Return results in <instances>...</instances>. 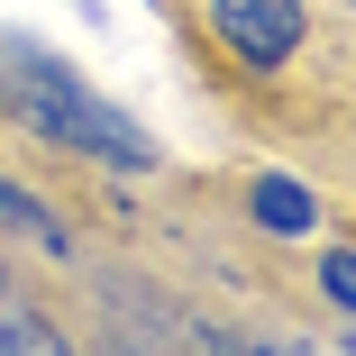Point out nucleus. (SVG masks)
Listing matches in <instances>:
<instances>
[{
  "label": "nucleus",
  "mask_w": 356,
  "mask_h": 356,
  "mask_svg": "<svg viewBox=\"0 0 356 356\" xmlns=\"http://www.w3.org/2000/svg\"><path fill=\"white\" fill-rule=\"evenodd\" d=\"M0 101H10L46 147H74L92 165H119V174H156V137L128 110H110L74 64L46 55L37 37H0Z\"/></svg>",
  "instance_id": "f257e3e1"
},
{
  "label": "nucleus",
  "mask_w": 356,
  "mask_h": 356,
  "mask_svg": "<svg viewBox=\"0 0 356 356\" xmlns=\"http://www.w3.org/2000/svg\"><path fill=\"white\" fill-rule=\"evenodd\" d=\"M210 28H220V46L247 74H283L311 37V10L302 0H210Z\"/></svg>",
  "instance_id": "f03ea898"
},
{
  "label": "nucleus",
  "mask_w": 356,
  "mask_h": 356,
  "mask_svg": "<svg viewBox=\"0 0 356 356\" xmlns=\"http://www.w3.org/2000/svg\"><path fill=\"white\" fill-rule=\"evenodd\" d=\"M256 229H274V238H311L320 229V201H311V183H293V174H256Z\"/></svg>",
  "instance_id": "7ed1b4c3"
},
{
  "label": "nucleus",
  "mask_w": 356,
  "mask_h": 356,
  "mask_svg": "<svg viewBox=\"0 0 356 356\" xmlns=\"http://www.w3.org/2000/svg\"><path fill=\"white\" fill-rule=\"evenodd\" d=\"M0 229H19V238H37L46 256H74V238H64V220L37 201V192H19L10 174H0Z\"/></svg>",
  "instance_id": "20e7f679"
},
{
  "label": "nucleus",
  "mask_w": 356,
  "mask_h": 356,
  "mask_svg": "<svg viewBox=\"0 0 356 356\" xmlns=\"http://www.w3.org/2000/svg\"><path fill=\"white\" fill-rule=\"evenodd\" d=\"M0 347H19V356H55V347H64V329L37 320V311L19 302V283H10V274H0Z\"/></svg>",
  "instance_id": "39448f33"
},
{
  "label": "nucleus",
  "mask_w": 356,
  "mask_h": 356,
  "mask_svg": "<svg viewBox=\"0 0 356 356\" xmlns=\"http://www.w3.org/2000/svg\"><path fill=\"white\" fill-rule=\"evenodd\" d=\"M320 293L356 320V247H329V256H320Z\"/></svg>",
  "instance_id": "423d86ee"
},
{
  "label": "nucleus",
  "mask_w": 356,
  "mask_h": 356,
  "mask_svg": "<svg viewBox=\"0 0 356 356\" xmlns=\"http://www.w3.org/2000/svg\"><path fill=\"white\" fill-rule=\"evenodd\" d=\"M347 10H356V0H347Z\"/></svg>",
  "instance_id": "0eeeda50"
}]
</instances>
